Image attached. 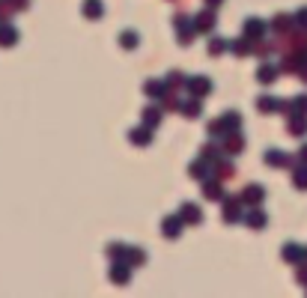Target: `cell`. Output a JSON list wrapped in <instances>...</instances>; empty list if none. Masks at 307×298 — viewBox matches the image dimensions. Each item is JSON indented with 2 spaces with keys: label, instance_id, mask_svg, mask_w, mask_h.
I'll use <instances>...</instances> for the list:
<instances>
[{
  "label": "cell",
  "instance_id": "6da1fadb",
  "mask_svg": "<svg viewBox=\"0 0 307 298\" xmlns=\"http://www.w3.org/2000/svg\"><path fill=\"white\" fill-rule=\"evenodd\" d=\"M221 215H224L227 224L245 221V203H242V197H239V194H224V200H221Z\"/></svg>",
  "mask_w": 307,
  "mask_h": 298
},
{
  "label": "cell",
  "instance_id": "7a4b0ae2",
  "mask_svg": "<svg viewBox=\"0 0 307 298\" xmlns=\"http://www.w3.org/2000/svg\"><path fill=\"white\" fill-rule=\"evenodd\" d=\"M245 134L242 131H227L224 137H221V149H224V155L227 158H236V155H242L245 152Z\"/></svg>",
  "mask_w": 307,
  "mask_h": 298
},
{
  "label": "cell",
  "instance_id": "3957f363",
  "mask_svg": "<svg viewBox=\"0 0 307 298\" xmlns=\"http://www.w3.org/2000/svg\"><path fill=\"white\" fill-rule=\"evenodd\" d=\"M272 27L263 21V18H245V24H242V33L248 36V39H254V42H260V39H266V33H269Z\"/></svg>",
  "mask_w": 307,
  "mask_h": 298
},
{
  "label": "cell",
  "instance_id": "277c9868",
  "mask_svg": "<svg viewBox=\"0 0 307 298\" xmlns=\"http://www.w3.org/2000/svg\"><path fill=\"white\" fill-rule=\"evenodd\" d=\"M131 266L125 263V260H116V263H110V284L113 287H125V284H131Z\"/></svg>",
  "mask_w": 307,
  "mask_h": 298
},
{
  "label": "cell",
  "instance_id": "5b68a950",
  "mask_svg": "<svg viewBox=\"0 0 307 298\" xmlns=\"http://www.w3.org/2000/svg\"><path fill=\"white\" fill-rule=\"evenodd\" d=\"M307 66V51H290L281 60V72H305Z\"/></svg>",
  "mask_w": 307,
  "mask_h": 298
},
{
  "label": "cell",
  "instance_id": "8992f818",
  "mask_svg": "<svg viewBox=\"0 0 307 298\" xmlns=\"http://www.w3.org/2000/svg\"><path fill=\"white\" fill-rule=\"evenodd\" d=\"M185 90H188L191 96H200V99H206V96L212 93V81H209L206 75H194V78H188Z\"/></svg>",
  "mask_w": 307,
  "mask_h": 298
},
{
  "label": "cell",
  "instance_id": "52a82bcc",
  "mask_svg": "<svg viewBox=\"0 0 307 298\" xmlns=\"http://www.w3.org/2000/svg\"><path fill=\"white\" fill-rule=\"evenodd\" d=\"M215 21H218V15H215L212 6L194 15V27H197V33H212V30H215Z\"/></svg>",
  "mask_w": 307,
  "mask_h": 298
},
{
  "label": "cell",
  "instance_id": "ba28073f",
  "mask_svg": "<svg viewBox=\"0 0 307 298\" xmlns=\"http://www.w3.org/2000/svg\"><path fill=\"white\" fill-rule=\"evenodd\" d=\"M128 140L134 143V146H149L152 140H155V134H152V125H134L131 131H128Z\"/></svg>",
  "mask_w": 307,
  "mask_h": 298
},
{
  "label": "cell",
  "instance_id": "9c48e42d",
  "mask_svg": "<svg viewBox=\"0 0 307 298\" xmlns=\"http://www.w3.org/2000/svg\"><path fill=\"white\" fill-rule=\"evenodd\" d=\"M203 197H206V200H215V203H221V200H224V182H221L218 176H209V179H203Z\"/></svg>",
  "mask_w": 307,
  "mask_h": 298
},
{
  "label": "cell",
  "instance_id": "30bf717a",
  "mask_svg": "<svg viewBox=\"0 0 307 298\" xmlns=\"http://www.w3.org/2000/svg\"><path fill=\"white\" fill-rule=\"evenodd\" d=\"M179 215H182L185 227H200V224H203V209H200L197 203H182Z\"/></svg>",
  "mask_w": 307,
  "mask_h": 298
},
{
  "label": "cell",
  "instance_id": "8fae6325",
  "mask_svg": "<svg viewBox=\"0 0 307 298\" xmlns=\"http://www.w3.org/2000/svg\"><path fill=\"white\" fill-rule=\"evenodd\" d=\"M182 227H185L182 215H167V218L161 221V236H164V239H179Z\"/></svg>",
  "mask_w": 307,
  "mask_h": 298
},
{
  "label": "cell",
  "instance_id": "7c38bea8",
  "mask_svg": "<svg viewBox=\"0 0 307 298\" xmlns=\"http://www.w3.org/2000/svg\"><path fill=\"white\" fill-rule=\"evenodd\" d=\"M239 197H242L245 206H260V203L266 200V188H263V185H245Z\"/></svg>",
  "mask_w": 307,
  "mask_h": 298
},
{
  "label": "cell",
  "instance_id": "4fadbf2b",
  "mask_svg": "<svg viewBox=\"0 0 307 298\" xmlns=\"http://www.w3.org/2000/svg\"><path fill=\"white\" fill-rule=\"evenodd\" d=\"M293 24H296L293 15H275V18L269 21L272 33H278V36H290V33H293Z\"/></svg>",
  "mask_w": 307,
  "mask_h": 298
},
{
  "label": "cell",
  "instance_id": "5bb4252c",
  "mask_svg": "<svg viewBox=\"0 0 307 298\" xmlns=\"http://www.w3.org/2000/svg\"><path fill=\"white\" fill-rule=\"evenodd\" d=\"M230 54H233V57H251V54H254V39H248V36L242 33L239 39L230 42Z\"/></svg>",
  "mask_w": 307,
  "mask_h": 298
},
{
  "label": "cell",
  "instance_id": "9a60e30c",
  "mask_svg": "<svg viewBox=\"0 0 307 298\" xmlns=\"http://www.w3.org/2000/svg\"><path fill=\"white\" fill-rule=\"evenodd\" d=\"M278 72H281V66H275V63L263 60V66L257 69V81H260L263 87H269V84H275V81H278Z\"/></svg>",
  "mask_w": 307,
  "mask_h": 298
},
{
  "label": "cell",
  "instance_id": "2e32d148",
  "mask_svg": "<svg viewBox=\"0 0 307 298\" xmlns=\"http://www.w3.org/2000/svg\"><path fill=\"white\" fill-rule=\"evenodd\" d=\"M179 113H182L185 119H197V116L203 113V99H200V96L185 99V101H182V107H179Z\"/></svg>",
  "mask_w": 307,
  "mask_h": 298
},
{
  "label": "cell",
  "instance_id": "e0dca14e",
  "mask_svg": "<svg viewBox=\"0 0 307 298\" xmlns=\"http://www.w3.org/2000/svg\"><path fill=\"white\" fill-rule=\"evenodd\" d=\"M188 176H191L194 182H197V179H200V182H203V179H209V176H212L209 161H206V158H194V161L188 164Z\"/></svg>",
  "mask_w": 307,
  "mask_h": 298
},
{
  "label": "cell",
  "instance_id": "ac0fdd59",
  "mask_svg": "<svg viewBox=\"0 0 307 298\" xmlns=\"http://www.w3.org/2000/svg\"><path fill=\"white\" fill-rule=\"evenodd\" d=\"M245 224H248L251 230H263V227L269 224V215H266L260 206H251V209L245 212Z\"/></svg>",
  "mask_w": 307,
  "mask_h": 298
},
{
  "label": "cell",
  "instance_id": "d6986e66",
  "mask_svg": "<svg viewBox=\"0 0 307 298\" xmlns=\"http://www.w3.org/2000/svg\"><path fill=\"white\" fill-rule=\"evenodd\" d=\"M212 176H218L221 182L233 179V176H236V167H233V161H227V158H218V161L212 164Z\"/></svg>",
  "mask_w": 307,
  "mask_h": 298
},
{
  "label": "cell",
  "instance_id": "ffe728a7",
  "mask_svg": "<svg viewBox=\"0 0 307 298\" xmlns=\"http://www.w3.org/2000/svg\"><path fill=\"white\" fill-rule=\"evenodd\" d=\"M221 152H224V149H221V143H218L215 137H212L209 143H203V146H200V158H206L209 164H215V161L221 158Z\"/></svg>",
  "mask_w": 307,
  "mask_h": 298
},
{
  "label": "cell",
  "instance_id": "44dd1931",
  "mask_svg": "<svg viewBox=\"0 0 307 298\" xmlns=\"http://www.w3.org/2000/svg\"><path fill=\"white\" fill-rule=\"evenodd\" d=\"M18 42V30L9 24V21H3L0 24V48H12Z\"/></svg>",
  "mask_w": 307,
  "mask_h": 298
},
{
  "label": "cell",
  "instance_id": "7402d4cb",
  "mask_svg": "<svg viewBox=\"0 0 307 298\" xmlns=\"http://www.w3.org/2000/svg\"><path fill=\"white\" fill-rule=\"evenodd\" d=\"M287 131H290V134H296V137H302V134L307 131V119L299 113V110H293V113H290V125H287Z\"/></svg>",
  "mask_w": 307,
  "mask_h": 298
},
{
  "label": "cell",
  "instance_id": "603a6c76",
  "mask_svg": "<svg viewBox=\"0 0 307 298\" xmlns=\"http://www.w3.org/2000/svg\"><path fill=\"white\" fill-rule=\"evenodd\" d=\"M167 90H170V87H167V81H155V78H152V81H146V84H143V93H146L149 99H161Z\"/></svg>",
  "mask_w": 307,
  "mask_h": 298
},
{
  "label": "cell",
  "instance_id": "cb8c5ba5",
  "mask_svg": "<svg viewBox=\"0 0 307 298\" xmlns=\"http://www.w3.org/2000/svg\"><path fill=\"white\" fill-rule=\"evenodd\" d=\"M125 263H128L131 269H140V266L146 263V254H143V248H137V245H128V254H125Z\"/></svg>",
  "mask_w": 307,
  "mask_h": 298
},
{
  "label": "cell",
  "instance_id": "d4e9b609",
  "mask_svg": "<svg viewBox=\"0 0 307 298\" xmlns=\"http://www.w3.org/2000/svg\"><path fill=\"white\" fill-rule=\"evenodd\" d=\"M102 15H104V3H102V0H87V3H84V18L99 21Z\"/></svg>",
  "mask_w": 307,
  "mask_h": 298
},
{
  "label": "cell",
  "instance_id": "484cf974",
  "mask_svg": "<svg viewBox=\"0 0 307 298\" xmlns=\"http://www.w3.org/2000/svg\"><path fill=\"white\" fill-rule=\"evenodd\" d=\"M263 158H266V164H269V167H287V161H290V155H287V152H281V149H269Z\"/></svg>",
  "mask_w": 307,
  "mask_h": 298
},
{
  "label": "cell",
  "instance_id": "4316f807",
  "mask_svg": "<svg viewBox=\"0 0 307 298\" xmlns=\"http://www.w3.org/2000/svg\"><path fill=\"white\" fill-rule=\"evenodd\" d=\"M224 51H230V42L224 36H212L209 39V57H221Z\"/></svg>",
  "mask_w": 307,
  "mask_h": 298
},
{
  "label": "cell",
  "instance_id": "83f0119b",
  "mask_svg": "<svg viewBox=\"0 0 307 298\" xmlns=\"http://www.w3.org/2000/svg\"><path fill=\"white\" fill-rule=\"evenodd\" d=\"M275 51H278V45H272V42H266V39L254 42V57H260V60H269Z\"/></svg>",
  "mask_w": 307,
  "mask_h": 298
},
{
  "label": "cell",
  "instance_id": "f1b7e54d",
  "mask_svg": "<svg viewBox=\"0 0 307 298\" xmlns=\"http://www.w3.org/2000/svg\"><path fill=\"white\" fill-rule=\"evenodd\" d=\"M164 81H167V87H170V90H182V87L188 84V75H185V72H179V69H173V72H167V78H164Z\"/></svg>",
  "mask_w": 307,
  "mask_h": 298
},
{
  "label": "cell",
  "instance_id": "f546056e",
  "mask_svg": "<svg viewBox=\"0 0 307 298\" xmlns=\"http://www.w3.org/2000/svg\"><path fill=\"white\" fill-rule=\"evenodd\" d=\"M158 101H161V110H176V113H179V107H182V99H179L176 93H170V90H167Z\"/></svg>",
  "mask_w": 307,
  "mask_h": 298
},
{
  "label": "cell",
  "instance_id": "4dcf8cb0",
  "mask_svg": "<svg viewBox=\"0 0 307 298\" xmlns=\"http://www.w3.org/2000/svg\"><path fill=\"white\" fill-rule=\"evenodd\" d=\"M206 131H209V137H224L227 134V122H224V116H215V119H209V125H206Z\"/></svg>",
  "mask_w": 307,
  "mask_h": 298
},
{
  "label": "cell",
  "instance_id": "1f68e13d",
  "mask_svg": "<svg viewBox=\"0 0 307 298\" xmlns=\"http://www.w3.org/2000/svg\"><path fill=\"white\" fill-rule=\"evenodd\" d=\"M281 257H284L287 263H299V260L305 257V251H302V245H296V242H290V245H284V251H281Z\"/></svg>",
  "mask_w": 307,
  "mask_h": 298
},
{
  "label": "cell",
  "instance_id": "d6a6232c",
  "mask_svg": "<svg viewBox=\"0 0 307 298\" xmlns=\"http://www.w3.org/2000/svg\"><path fill=\"white\" fill-rule=\"evenodd\" d=\"M119 45H122L125 51H134V48L140 45V36H137L134 30H122V33H119Z\"/></svg>",
  "mask_w": 307,
  "mask_h": 298
},
{
  "label": "cell",
  "instance_id": "836d02e7",
  "mask_svg": "<svg viewBox=\"0 0 307 298\" xmlns=\"http://www.w3.org/2000/svg\"><path fill=\"white\" fill-rule=\"evenodd\" d=\"M143 122L152 125V128H158V122H161V107H155V104L143 107Z\"/></svg>",
  "mask_w": 307,
  "mask_h": 298
},
{
  "label": "cell",
  "instance_id": "e575fe53",
  "mask_svg": "<svg viewBox=\"0 0 307 298\" xmlns=\"http://www.w3.org/2000/svg\"><path fill=\"white\" fill-rule=\"evenodd\" d=\"M125 254H128V245H122V242H110V245H107V257H110V263L125 260Z\"/></svg>",
  "mask_w": 307,
  "mask_h": 298
},
{
  "label": "cell",
  "instance_id": "d590c367",
  "mask_svg": "<svg viewBox=\"0 0 307 298\" xmlns=\"http://www.w3.org/2000/svg\"><path fill=\"white\" fill-rule=\"evenodd\" d=\"M221 116H224V122H227V131H239V128H242V113L227 110V113H221Z\"/></svg>",
  "mask_w": 307,
  "mask_h": 298
},
{
  "label": "cell",
  "instance_id": "8d00e7d4",
  "mask_svg": "<svg viewBox=\"0 0 307 298\" xmlns=\"http://www.w3.org/2000/svg\"><path fill=\"white\" fill-rule=\"evenodd\" d=\"M293 182H296V188L307 191V167H302V170H296V173H293Z\"/></svg>",
  "mask_w": 307,
  "mask_h": 298
},
{
  "label": "cell",
  "instance_id": "74e56055",
  "mask_svg": "<svg viewBox=\"0 0 307 298\" xmlns=\"http://www.w3.org/2000/svg\"><path fill=\"white\" fill-rule=\"evenodd\" d=\"M293 104H296V110H299V113H307V96H299V99H293Z\"/></svg>",
  "mask_w": 307,
  "mask_h": 298
},
{
  "label": "cell",
  "instance_id": "f35d334b",
  "mask_svg": "<svg viewBox=\"0 0 307 298\" xmlns=\"http://www.w3.org/2000/svg\"><path fill=\"white\" fill-rule=\"evenodd\" d=\"M296 24L307 27V6H302V9H299V15H296Z\"/></svg>",
  "mask_w": 307,
  "mask_h": 298
},
{
  "label": "cell",
  "instance_id": "ab89813d",
  "mask_svg": "<svg viewBox=\"0 0 307 298\" xmlns=\"http://www.w3.org/2000/svg\"><path fill=\"white\" fill-rule=\"evenodd\" d=\"M296 278H299V284H305V287H307V266L299 269V275H296Z\"/></svg>",
  "mask_w": 307,
  "mask_h": 298
},
{
  "label": "cell",
  "instance_id": "60d3db41",
  "mask_svg": "<svg viewBox=\"0 0 307 298\" xmlns=\"http://www.w3.org/2000/svg\"><path fill=\"white\" fill-rule=\"evenodd\" d=\"M302 161L307 164V146H302Z\"/></svg>",
  "mask_w": 307,
  "mask_h": 298
},
{
  "label": "cell",
  "instance_id": "b9f144b4",
  "mask_svg": "<svg viewBox=\"0 0 307 298\" xmlns=\"http://www.w3.org/2000/svg\"><path fill=\"white\" fill-rule=\"evenodd\" d=\"M206 3H209V6H221L224 0H206Z\"/></svg>",
  "mask_w": 307,
  "mask_h": 298
}]
</instances>
